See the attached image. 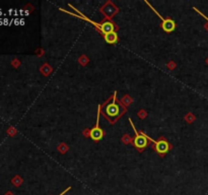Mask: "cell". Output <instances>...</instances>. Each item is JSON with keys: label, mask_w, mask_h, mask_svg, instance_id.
Instances as JSON below:
<instances>
[{"label": "cell", "mask_w": 208, "mask_h": 195, "mask_svg": "<svg viewBox=\"0 0 208 195\" xmlns=\"http://www.w3.org/2000/svg\"><path fill=\"white\" fill-rule=\"evenodd\" d=\"M68 6L71 7L72 9H74L77 12V14L75 13H72V12H69V11H67V10H64L63 8H60V10L62 11H64L65 13H67V14H70V15H72V16H76V17H78V19H81L83 20H85V22H88L90 23H91L93 26H94L97 29V31L101 32L102 34L105 36L106 34H109V32H114V29H115V26H114V23L111 22H103V23H97V22H93L91 19H90L88 17H87L84 15V14H82L80 11L77 9V8H75L74 6H72L71 4H68Z\"/></svg>", "instance_id": "1"}, {"label": "cell", "mask_w": 208, "mask_h": 195, "mask_svg": "<svg viewBox=\"0 0 208 195\" xmlns=\"http://www.w3.org/2000/svg\"><path fill=\"white\" fill-rule=\"evenodd\" d=\"M116 94H117V91L114 93V96H113V101L111 103H109L108 105L106 106V108L104 109V116H106L107 118H109L111 123H114L113 120L116 119L120 116V106L117 104V99H116Z\"/></svg>", "instance_id": "2"}, {"label": "cell", "mask_w": 208, "mask_h": 195, "mask_svg": "<svg viewBox=\"0 0 208 195\" xmlns=\"http://www.w3.org/2000/svg\"><path fill=\"white\" fill-rule=\"evenodd\" d=\"M101 109H102V106H99V110H97V123L94 125V128L90 129V136L93 140L94 141H99L104 137V133L103 129L100 127V114H101Z\"/></svg>", "instance_id": "3"}, {"label": "cell", "mask_w": 208, "mask_h": 195, "mask_svg": "<svg viewBox=\"0 0 208 195\" xmlns=\"http://www.w3.org/2000/svg\"><path fill=\"white\" fill-rule=\"evenodd\" d=\"M145 3H146V4L148 5V6H149V7L151 8V9H152V10L154 11V12H155V14L159 17L160 19H162V28L163 31H165V32H173V31H174L175 28H176V23H175V22H174L173 19H165V17H162L159 12H157V11H156L155 9H154V7H153V6H151L149 2L145 1Z\"/></svg>", "instance_id": "4"}, {"label": "cell", "mask_w": 208, "mask_h": 195, "mask_svg": "<svg viewBox=\"0 0 208 195\" xmlns=\"http://www.w3.org/2000/svg\"><path fill=\"white\" fill-rule=\"evenodd\" d=\"M129 122H130V124H131L132 128H133V130H134V132H135V138H134V145H135V147H136V149H144V147L147 145V140H148L146 135H145L143 132L138 133L137 130L135 129L134 124H133L131 119H129Z\"/></svg>", "instance_id": "5"}, {"label": "cell", "mask_w": 208, "mask_h": 195, "mask_svg": "<svg viewBox=\"0 0 208 195\" xmlns=\"http://www.w3.org/2000/svg\"><path fill=\"white\" fill-rule=\"evenodd\" d=\"M147 139L148 140H151L152 142L154 143V146H155V150L157 152V153H159L160 156H162L163 153H166L169 152V149H170V144H169V142L165 139H160L159 141H155L153 140L152 138H150L149 136H147Z\"/></svg>", "instance_id": "6"}, {"label": "cell", "mask_w": 208, "mask_h": 195, "mask_svg": "<svg viewBox=\"0 0 208 195\" xmlns=\"http://www.w3.org/2000/svg\"><path fill=\"white\" fill-rule=\"evenodd\" d=\"M104 38H105L106 42L108 44H116L118 42V35L116 32H109V34H106L105 36H104Z\"/></svg>", "instance_id": "7"}, {"label": "cell", "mask_w": 208, "mask_h": 195, "mask_svg": "<svg viewBox=\"0 0 208 195\" xmlns=\"http://www.w3.org/2000/svg\"><path fill=\"white\" fill-rule=\"evenodd\" d=\"M186 120L188 121L189 123H191V122H193V121L195 120V117L193 116V115H192L191 113H189V114H188V116L186 117Z\"/></svg>", "instance_id": "8"}, {"label": "cell", "mask_w": 208, "mask_h": 195, "mask_svg": "<svg viewBox=\"0 0 208 195\" xmlns=\"http://www.w3.org/2000/svg\"><path fill=\"white\" fill-rule=\"evenodd\" d=\"M70 188H71V187H67V188H66V189H65V190H64L63 192H62V193H61V194H59V195H64L65 193H66V192H67V191H69V190H70Z\"/></svg>", "instance_id": "9"}, {"label": "cell", "mask_w": 208, "mask_h": 195, "mask_svg": "<svg viewBox=\"0 0 208 195\" xmlns=\"http://www.w3.org/2000/svg\"><path fill=\"white\" fill-rule=\"evenodd\" d=\"M206 63L208 64V58H207V60H206Z\"/></svg>", "instance_id": "10"}]
</instances>
